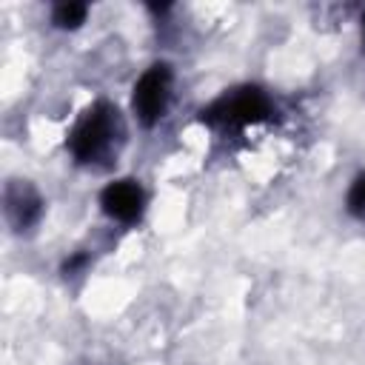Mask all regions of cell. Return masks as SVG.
Wrapping results in <instances>:
<instances>
[{
  "instance_id": "6",
  "label": "cell",
  "mask_w": 365,
  "mask_h": 365,
  "mask_svg": "<svg viewBox=\"0 0 365 365\" xmlns=\"http://www.w3.org/2000/svg\"><path fill=\"white\" fill-rule=\"evenodd\" d=\"M91 3H83V0H57L46 9V17H48V29L60 31V34H74L80 29H86L88 17H91Z\"/></svg>"
},
{
  "instance_id": "1",
  "label": "cell",
  "mask_w": 365,
  "mask_h": 365,
  "mask_svg": "<svg viewBox=\"0 0 365 365\" xmlns=\"http://www.w3.org/2000/svg\"><path fill=\"white\" fill-rule=\"evenodd\" d=\"M131 137L128 111L111 97H94L68 125L63 148L80 171H111Z\"/></svg>"
},
{
  "instance_id": "4",
  "label": "cell",
  "mask_w": 365,
  "mask_h": 365,
  "mask_svg": "<svg viewBox=\"0 0 365 365\" xmlns=\"http://www.w3.org/2000/svg\"><path fill=\"white\" fill-rule=\"evenodd\" d=\"M151 208V191L137 174H114L97 188V211L120 228H140Z\"/></svg>"
},
{
  "instance_id": "5",
  "label": "cell",
  "mask_w": 365,
  "mask_h": 365,
  "mask_svg": "<svg viewBox=\"0 0 365 365\" xmlns=\"http://www.w3.org/2000/svg\"><path fill=\"white\" fill-rule=\"evenodd\" d=\"M0 202H3V220L9 231L20 240L34 237L48 217V197L29 177H9L3 182Z\"/></svg>"
},
{
  "instance_id": "7",
  "label": "cell",
  "mask_w": 365,
  "mask_h": 365,
  "mask_svg": "<svg viewBox=\"0 0 365 365\" xmlns=\"http://www.w3.org/2000/svg\"><path fill=\"white\" fill-rule=\"evenodd\" d=\"M342 211L356 220V222H365V165L356 168L345 185V194H342Z\"/></svg>"
},
{
  "instance_id": "3",
  "label": "cell",
  "mask_w": 365,
  "mask_h": 365,
  "mask_svg": "<svg viewBox=\"0 0 365 365\" xmlns=\"http://www.w3.org/2000/svg\"><path fill=\"white\" fill-rule=\"evenodd\" d=\"M177 97V66L165 57H154L140 68V74L128 86V100L125 111L131 117V125L140 131H154L160 128Z\"/></svg>"
},
{
  "instance_id": "2",
  "label": "cell",
  "mask_w": 365,
  "mask_h": 365,
  "mask_svg": "<svg viewBox=\"0 0 365 365\" xmlns=\"http://www.w3.org/2000/svg\"><path fill=\"white\" fill-rule=\"evenodd\" d=\"M279 103L274 91L257 80H240L225 88H220L211 100H205L194 120L205 131H214L220 137L245 134L251 128H262L279 120Z\"/></svg>"
},
{
  "instance_id": "9",
  "label": "cell",
  "mask_w": 365,
  "mask_h": 365,
  "mask_svg": "<svg viewBox=\"0 0 365 365\" xmlns=\"http://www.w3.org/2000/svg\"><path fill=\"white\" fill-rule=\"evenodd\" d=\"M356 31H359V51L365 54V6L356 14Z\"/></svg>"
},
{
  "instance_id": "8",
  "label": "cell",
  "mask_w": 365,
  "mask_h": 365,
  "mask_svg": "<svg viewBox=\"0 0 365 365\" xmlns=\"http://www.w3.org/2000/svg\"><path fill=\"white\" fill-rule=\"evenodd\" d=\"M91 265H94V257L86 251V248H77V251H71V254H66L63 259H60V277L63 279H68V282H74V279H83L88 271H91Z\"/></svg>"
}]
</instances>
